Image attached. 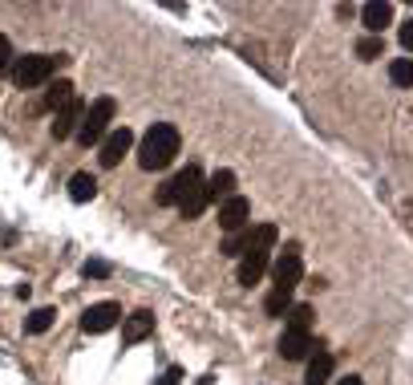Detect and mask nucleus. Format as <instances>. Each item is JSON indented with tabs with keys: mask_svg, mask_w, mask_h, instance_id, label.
<instances>
[{
	"mask_svg": "<svg viewBox=\"0 0 413 385\" xmlns=\"http://www.w3.org/2000/svg\"><path fill=\"white\" fill-rule=\"evenodd\" d=\"M178 146H183V138H178V130L170 122H154L146 134H142V142H138V166L142 171H166L170 162H175Z\"/></svg>",
	"mask_w": 413,
	"mask_h": 385,
	"instance_id": "1",
	"label": "nucleus"
},
{
	"mask_svg": "<svg viewBox=\"0 0 413 385\" xmlns=\"http://www.w3.org/2000/svg\"><path fill=\"white\" fill-rule=\"evenodd\" d=\"M57 61H65V57H49V53H29V57H16L13 61V86L21 89H33L41 86V81H49L53 69H57Z\"/></svg>",
	"mask_w": 413,
	"mask_h": 385,
	"instance_id": "2",
	"label": "nucleus"
},
{
	"mask_svg": "<svg viewBox=\"0 0 413 385\" xmlns=\"http://www.w3.org/2000/svg\"><path fill=\"white\" fill-rule=\"evenodd\" d=\"M110 122H113V98H98L86 110L81 126H77V142L81 146H101V138L110 134Z\"/></svg>",
	"mask_w": 413,
	"mask_h": 385,
	"instance_id": "3",
	"label": "nucleus"
},
{
	"mask_svg": "<svg viewBox=\"0 0 413 385\" xmlns=\"http://www.w3.org/2000/svg\"><path fill=\"white\" fill-rule=\"evenodd\" d=\"M199 186H203V171L190 162L187 171H178L175 179H166V183L154 191V203H158V207H178V203L187 199L190 191H199Z\"/></svg>",
	"mask_w": 413,
	"mask_h": 385,
	"instance_id": "4",
	"label": "nucleus"
},
{
	"mask_svg": "<svg viewBox=\"0 0 413 385\" xmlns=\"http://www.w3.org/2000/svg\"><path fill=\"white\" fill-rule=\"evenodd\" d=\"M113 324H122V304H118V300H101V304H89V309L81 312V329H86L89 336L110 333Z\"/></svg>",
	"mask_w": 413,
	"mask_h": 385,
	"instance_id": "5",
	"label": "nucleus"
},
{
	"mask_svg": "<svg viewBox=\"0 0 413 385\" xmlns=\"http://www.w3.org/2000/svg\"><path fill=\"white\" fill-rule=\"evenodd\" d=\"M130 146H134V130L130 126H118V130H110V134L101 138V146H98V162L110 171V166H118V162L130 154Z\"/></svg>",
	"mask_w": 413,
	"mask_h": 385,
	"instance_id": "6",
	"label": "nucleus"
},
{
	"mask_svg": "<svg viewBox=\"0 0 413 385\" xmlns=\"http://www.w3.org/2000/svg\"><path fill=\"white\" fill-rule=\"evenodd\" d=\"M300 276H304L300 251H296V248L280 251V260L272 264V288H292V292H296V284H300Z\"/></svg>",
	"mask_w": 413,
	"mask_h": 385,
	"instance_id": "7",
	"label": "nucleus"
},
{
	"mask_svg": "<svg viewBox=\"0 0 413 385\" xmlns=\"http://www.w3.org/2000/svg\"><path fill=\"white\" fill-rule=\"evenodd\" d=\"M272 268V251L267 248H255V244H248V251H243V260H239V284H260V276Z\"/></svg>",
	"mask_w": 413,
	"mask_h": 385,
	"instance_id": "8",
	"label": "nucleus"
},
{
	"mask_svg": "<svg viewBox=\"0 0 413 385\" xmlns=\"http://www.w3.org/2000/svg\"><path fill=\"white\" fill-rule=\"evenodd\" d=\"M248 215H251V203L243 199V195H231V199H223V207H219V227H223L227 236H231V231H243V227H248Z\"/></svg>",
	"mask_w": 413,
	"mask_h": 385,
	"instance_id": "9",
	"label": "nucleus"
},
{
	"mask_svg": "<svg viewBox=\"0 0 413 385\" xmlns=\"http://www.w3.org/2000/svg\"><path fill=\"white\" fill-rule=\"evenodd\" d=\"M81 118H86V101L73 98L69 106L57 110V118H53V138H57V142H61V138H73L77 126H81Z\"/></svg>",
	"mask_w": 413,
	"mask_h": 385,
	"instance_id": "10",
	"label": "nucleus"
},
{
	"mask_svg": "<svg viewBox=\"0 0 413 385\" xmlns=\"http://www.w3.org/2000/svg\"><path fill=\"white\" fill-rule=\"evenodd\" d=\"M154 333V312H130V316H122V341L126 345H138V341H146V336Z\"/></svg>",
	"mask_w": 413,
	"mask_h": 385,
	"instance_id": "11",
	"label": "nucleus"
},
{
	"mask_svg": "<svg viewBox=\"0 0 413 385\" xmlns=\"http://www.w3.org/2000/svg\"><path fill=\"white\" fill-rule=\"evenodd\" d=\"M361 21H364V29H369V37H381V33H385V25H393V4H385V0L364 4V9H361Z\"/></svg>",
	"mask_w": 413,
	"mask_h": 385,
	"instance_id": "12",
	"label": "nucleus"
},
{
	"mask_svg": "<svg viewBox=\"0 0 413 385\" xmlns=\"http://www.w3.org/2000/svg\"><path fill=\"white\" fill-rule=\"evenodd\" d=\"M280 353H284V361L312 357V333H292V329H284V336H280Z\"/></svg>",
	"mask_w": 413,
	"mask_h": 385,
	"instance_id": "13",
	"label": "nucleus"
},
{
	"mask_svg": "<svg viewBox=\"0 0 413 385\" xmlns=\"http://www.w3.org/2000/svg\"><path fill=\"white\" fill-rule=\"evenodd\" d=\"M332 369H337L332 353H328V349H316L312 357H308V373H304V381H308V385H325L328 377H332Z\"/></svg>",
	"mask_w": 413,
	"mask_h": 385,
	"instance_id": "14",
	"label": "nucleus"
},
{
	"mask_svg": "<svg viewBox=\"0 0 413 385\" xmlns=\"http://www.w3.org/2000/svg\"><path fill=\"white\" fill-rule=\"evenodd\" d=\"M203 186H207V199H211V203L231 199V195H235V174H231V171H215Z\"/></svg>",
	"mask_w": 413,
	"mask_h": 385,
	"instance_id": "15",
	"label": "nucleus"
},
{
	"mask_svg": "<svg viewBox=\"0 0 413 385\" xmlns=\"http://www.w3.org/2000/svg\"><path fill=\"white\" fill-rule=\"evenodd\" d=\"M312 324H316L312 304H292L284 312V329H292V333H312Z\"/></svg>",
	"mask_w": 413,
	"mask_h": 385,
	"instance_id": "16",
	"label": "nucleus"
},
{
	"mask_svg": "<svg viewBox=\"0 0 413 385\" xmlns=\"http://www.w3.org/2000/svg\"><path fill=\"white\" fill-rule=\"evenodd\" d=\"M93 195H98V179H93L89 171H77L73 179H69V199H73V203H89Z\"/></svg>",
	"mask_w": 413,
	"mask_h": 385,
	"instance_id": "17",
	"label": "nucleus"
},
{
	"mask_svg": "<svg viewBox=\"0 0 413 385\" xmlns=\"http://www.w3.org/2000/svg\"><path fill=\"white\" fill-rule=\"evenodd\" d=\"M203 183H207V179H203ZM207 207H211V199H207V186H199V191H190L187 199L178 203V215H183V219H199Z\"/></svg>",
	"mask_w": 413,
	"mask_h": 385,
	"instance_id": "18",
	"label": "nucleus"
},
{
	"mask_svg": "<svg viewBox=\"0 0 413 385\" xmlns=\"http://www.w3.org/2000/svg\"><path fill=\"white\" fill-rule=\"evenodd\" d=\"M69 101H73V81H57V86H49V94H45V101H41V110H61V106H69Z\"/></svg>",
	"mask_w": 413,
	"mask_h": 385,
	"instance_id": "19",
	"label": "nucleus"
},
{
	"mask_svg": "<svg viewBox=\"0 0 413 385\" xmlns=\"http://www.w3.org/2000/svg\"><path fill=\"white\" fill-rule=\"evenodd\" d=\"M53 321H57V309H33V312L25 316V333H33V336H37V333H49Z\"/></svg>",
	"mask_w": 413,
	"mask_h": 385,
	"instance_id": "20",
	"label": "nucleus"
},
{
	"mask_svg": "<svg viewBox=\"0 0 413 385\" xmlns=\"http://www.w3.org/2000/svg\"><path fill=\"white\" fill-rule=\"evenodd\" d=\"M288 309H292V288H272L267 300H263V312L267 316H284Z\"/></svg>",
	"mask_w": 413,
	"mask_h": 385,
	"instance_id": "21",
	"label": "nucleus"
},
{
	"mask_svg": "<svg viewBox=\"0 0 413 385\" xmlns=\"http://www.w3.org/2000/svg\"><path fill=\"white\" fill-rule=\"evenodd\" d=\"M389 77H393V86L413 89V57H397V61L389 65Z\"/></svg>",
	"mask_w": 413,
	"mask_h": 385,
	"instance_id": "22",
	"label": "nucleus"
},
{
	"mask_svg": "<svg viewBox=\"0 0 413 385\" xmlns=\"http://www.w3.org/2000/svg\"><path fill=\"white\" fill-rule=\"evenodd\" d=\"M357 57H361V61H377V57H385V37H361V41H357Z\"/></svg>",
	"mask_w": 413,
	"mask_h": 385,
	"instance_id": "23",
	"label": "nucleus"
},
{
	"mask_svg": "<svg viewBox=\"0 0 413 385\" xmlns=\"http://www.w3.org/2000/svg\"><path fill=\"white\" fill-rule=\"evenodd\" d=\"M248 244H251V231L248 227H243V231H231V236L223 239V256H239V260H243V251H248Z\"/></svg>",
	"mask_w": 413,
	"mask_h": 385,
	"instance_id": "24",
	"label": "nucleus"
},
{
	"mask_svg": "<svg viewBox=\"0 0 413 385\" xmlns=\"http://www.w3.org/2000/svg\"><path fill=\"white\" fill-rule=\"evenodd\" d=\"M81 272L93 276V280H106V276H110V264H106V260H86V264H81Z\"/></svg>",
	"mask_w": 413,
	"mask_h": 385,
	"instance_id": "25",
	"label": "nucleus"
},
{
	"mask_svg": "<svg viewBox=\"0 0 413 385\" xmlns=\"http://www.w3.org/2000/svg\"><path fill=\"white\" fill-rule=\"evenodd\" d=\"M4 69H13V41L0 33V74H4Z\"/></svg>",
	"mask_w": 413,
	"mask_h": 385,
	"instance_id": "26",
	"label": "nucleus"
},
{
	"mask_svg": "<svg viewBox=\"0 0 413 385\" xmlns=\"http://www.w3.org/2000/svg\"><path fill=\"white\" fill-rule=\"evenodd\" d=\"M178 381H183V369H178V365H170L163 377H154V385H178Z\"/></svg>",
	"mask_w": 413,
	"mask_h": 385,
	"instance_id": "27",
	"label": "nucleus"
},
{
	"mask_svg": "<svg viewBox=\"0 0 413 385\" xmlns=\"http://www.w3.org/2000/svg\"><path fill=\"white\" fill-rule=\"evenodd\" d=\"M397 37H401V49H409V53H413V16L405 21V25H401V33H397Z\"/></svg>",
	"mask_w": 413,
	"mask_h": 385,
	"instance_id": "28",
	"label": "nucleus"
},
{
	"mask_svg": "<svg viewBox=\"0 0 413 385\" xmlns=\"http://www.w3.org/2000/svg\"><path fill=\"white\" fill-rule=\"evenodd\" d=\"M337 385H364L361 377H345V381H337Z\"/></svg>",
	"mask_w": 413,
	"mask_h": 385,
	"instance_id": "29",
	"label": "nucleus"
}]
</instances>
